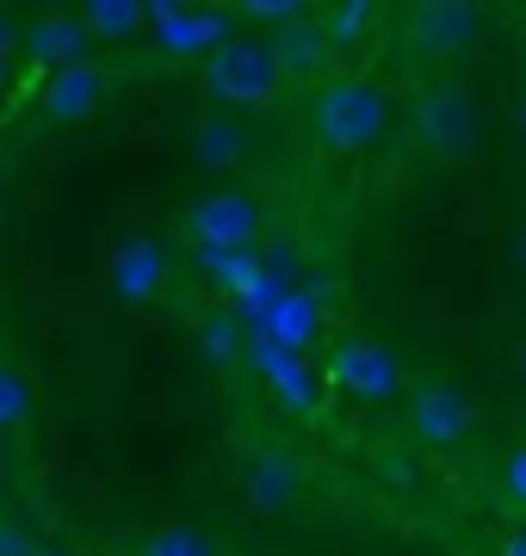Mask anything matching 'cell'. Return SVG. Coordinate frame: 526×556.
Wrapping results in <instances>:
<instances>
[{
    "instance_id": "cell-21",
    "label": "cell",
    "mask_w": 526,
    "mask_h": 556,
    "mask_svg": "<svg viewBox=\"0 0 526 556\" xmlns=\"http://www.w3.org/2000/svg\"><path fill=\"white\" fill-rule=\"evenodd\" d=\"M25 420H32V383H25L20 365L0 358V433H13V427H25Z\"/></svg>"
},
{
    "instance_id": "cell-25",
    "label": "cell",
    "mask_w": 526,
    "mask_h": 556,
    "mask_svg": "<svg viewBox=\"0 0 526 556\" xmlns=\"http://www.w3.org/2000/svg\"><path fill=\"white\" fill-rule=\"evenodd\" d=\"M502 556H526V526H521V532H508V544H502Z\"/></svg>"
},
{
    "instance_id": "cell-22",
    "label": "cell",
    "mask_w": 526,
    "mask_h": 556,
    "mask_svg": "<svg viewBox=\"0 0 526 556\" xmlns=\"http://www.w3.org/2000/svg\"><path fill=\"white\" fill-rule=\"evenodd\" d=\"M242 20H261V25H304L310 7H298V0H248V7H236Z\"/></svg>"
},
{
    "instance_id": "cell-23",
    "label": "cell",
    "mask_w": 526,
    "mask_h": 556,
    "mask_svg": "<svg viewBox=\"0 0 526 556\" xmlns=\"http://www.w3.org/2000/svg\"><path fill=\"white\" fill-rule=\"evenodd\" d=\"M502 495L514 501V507H526V445H514L502 464Z\"/></svg>"
},
{
    "instance_id": "cell-14",
    "label": "cell",
    "mask_w": 526,
    "mask_h": 556,
    "mask_svg": "<svg viewBox=\"0 0 526 556\" xmlns=\"http://www.w3.org/2000/svg\"><path fill=\"white\" fill-rule=\"evenodd\" d=\"M316 328H323V298H316L310 285H291L279 298V309H273L254 334H266L279 353H304L310 340H316Z\"/></svg>"
},
{
    "instance_id": "cell-3",
    "label": "cell",
    "mask_w": 526,
    "mask_h": 556,
    "mask_svg": "<svg viewBox=\"0 0 526 556\" xmlns=\"http://www.w3.org/2000/svg\"><path fill=\"white\" fill-rule=\"evenodd\" d=\"M180 229L192 241V254H254V241L266 229V211L242 186H217V192L186 204Z\"/></svg>"
},
{
    "instance_id": "cell-27",
    "label": "cell",
    "mask_w": 526,
    "mask_h": 556,
    "mask_svg": "<svg viewBox=\"0 0 526 556\" xmlns=\"http://www.w3.org/2000/svg\"><path fill=\"white\" fill-rule=\"evenodd\" d=\"M514 124H521V142H526V100H521V112H514Z\"/></svg>"
},
{
    "instance_id": "cell-5",
    "label": "cell",
    "mask_w": 526,
    "mask_h": 556,
    "mask_svg": "<svg viewBox=\"0 0 526 556\" xmlns=\"http://www.w3.org/2000/svg\"><path fill=\"white\" fill-rule=\"evenodd\" d=\"M409 137H415V155L434 161V167H452L477 149V105H471L465 87H427L415 100V118H409Z\"/></svg>"
},
{
    "instance_id": "cell-19",
    "label": "cell",
    "mask_w": 526,
    "mask_h": 556,
    "mask_svg": "<svg viewBox=\"0 0 526 556\" xmlns=\"http://www.w3.org/2000/svg\"><path fill=\"white\" fill-rule=\"evenodd\" d=\"M365 25H378V7L372 0H341V7L316 13V31H323L328 50H353L365 38Z\"/></svg>"
},
{
    "instance_id": "cell-8",
    "label": "cell",
    "mask_w": 526,
    "mask_h": 556,
    "mask_svg": "<svg viewBox=\"0 0 526 556\" xmlns=\"http://www.w3.org/2000/svg\"><path fill=\"white\" fill-rule=\"evenodd\" d=\"M105 93H112V68L100 56L75 62V68H57V75L38 80V112L43 124H57V130H82V124L100 118Z\"/></svg>"
},
{
    "instance_id": "cell-28",
    "label": "cell",
    "mask_w": 526,
    "mask_h": 556,
    "mask_svg": "<svg viewBox=\"0 0 526 556\" xmlns=\"http://www.w3.org/2000/svg\"><path fill=\"white\" fill-rule=\"evenodd\" d=\"M0 489H7V452H0Z\"/></svg>"
},
{
    "instance_id": "cell-26",
    "label": "cell",
    "mask_w": 526,
    "mask_h": 556,
    "mask_svg": "<svg viewBox=\"0 0 526 556\" xmlns=\"http://www.w3.org/2000/svg\"><path fill=\"white\" fill-rule=\"evenodd\" d=\"M0 217H7V167H0Z\"/></svg>"
},
{
    "instance_id": "cell-9",
    "label": "cell",
    "mask_w": 526,
    "mask_h": 556,
    "mask_svg": "<svg viewBox=\"0 0 526 556\" xmlns=\"http://www.w3.org/2000/svg\"><path fill=\"white\" fill-rule=\"evenodd\" d=\"M477 38H484V13L465 0H422L409 13V50L427 62L465 56V50H477Z\"/></svg>"
},
{
    "instance_id": "cell-30",
    "label": "cell",
    "mask_w": 526,
    "mask_h": 556,
    "mask_svg": "<svg viewBox=\"0 0 526 556\" xmlns=\"http://www.w3.org/2000/svg\"><path fill=\"white\" fill-rule=\"evenodd\" d=\"M521 371H526V346H521Z\"/></svg>"
},
{
    "instance_id": "cell-20",
    "label": "cell",
    "mask_w": 526,
    "mask_h": 556,
    "mask_svg": "<svg viewBox=\"0 0 526 556\" xmlns=\"http://www.w3.org/2000/svg\"><path fill=\"white\" fill-rule=\"evenodd\" d=\"M137 556H217L211 538L192 532V526H155V532L137 544Z\"/></svg>"
},
{
    "instance_id": "cell-1",
    "label": "cell",
    "mask_w": 526,
    "mask_h": 556,
    "mask_svg": "<svg viewBox=\"0 0 526 556\" xmlns=\"http://www.w3.org/2000/svg\"><path fill=\"white\" fill-rule=\"evenodd\" d=\"M390 93L372 87L360 75H328L316 93H310V142L335 161H353V155H372L378 142L390 137Z\"/></svg>"
},
{
    "instance_id": "cell-2",
    "label": "cell",
    "mask_w": 526,
    "mask_h": 556,
    "mask_svg": "<svg viewBox=\"0 0 526 556\" xmlns=\"http://www.w3.org/2000/svg\"><path fill=\"white\" fill-rule=\"evenodd\" d=\"M279 87H285V68H279L273 38L236 31L229 43H217V50L204 56V93H211V105H223V112H254V105H266Z\"/></svg>"
},
{
    "instance_id": "cell-12",
    "label": "cell",
    "mask_w": 526,
    "mask_h": 556,
    "mask_svg": "<svg viewBox=\"0 0 526 556\" xmlns=\"http://www.w3.org/2000/svg\"><path fill=\"white\" fill-rule=\"evenodd\" d=\"M105 285H112V298L124 303V309H142V303H155L162 298V285H167V254H162V241H124L118 254H112V266H105Z\"/></svg>"
},
{
    "instance_id": "cell-16",
    "label": "cell",
    "mask_w": 526,
    "mask_h": 556,
    "mask_svg": "<svg viewBox=\"0 0 526 556\" xmlns=\"http://www.w3.org/2000/svg\"><path fill=\"white\" fill-rule=\"evenodd\" d=\"M82 25H87L93 43H124V38H137L142 25H149V7H142V0H87Z\"/></svg>"
},
{
    "instance_id": "cell-7",
    "label": "cell",
    "mask_w": 526,
    "mask_h": 556,
    "mask_svg": "<svg viewBox=\"0 0 526 556\" xmlns=\"http://www.w3.org/2000/svg\"><path fill=\"white\" fill-rule=\"evenodd\" d=\"M149 38L167 62H204L217 43L236 38V13L223 7H174V0H149Z\"/></svg>"
},
{
    "instance_id": "cell-10",
    "label": "cell",
    "mask_w": 526,
    "mask_h": 556,
    "mask_svg": "<svg viewBox=\"0 0 526 556\" xmlns=\"http://www.w3.org/2000/svg\"><path fill=\"white\" fill-rule=\"evenodd\" d=\"M248 353H254V371H261L266 396L279 402L285 415H310V408L323 402V371H310L304 353H279L266 334L248 340Z\"/></svg>"
},
{
    "instance_id": "cell-4",
    "label": "cell",
    "mask_w": 526,
    "mask_h": 556,
    "mask_svg": "<svg viewBox=\"0 0 526 556\" xmlns=\"http://www.w3.org/2000/svg\"><path fill=\"white\" fill-rule=\"evenodd\" d=\"M323 383H328V390H341V396H353V402H365V408L397 402L409 390L403 358L390 353L385 340H365V334H347V340H335V346H328Z\"/></svg>"
},
{
    "instance_id": "cell-13",
    "label": "cell",
    "mask_w": 526,
    "mask_h": 556,
    "mask_svg": "<svg viewBox=\"0 0 526 556\" xmlns=\"http://www.w3.org/2000/svg\"><path fill=\"white\" fill-rule=\"evenodd\" d=\"M20 50L38 75H57V68H75V62L93 56V38H87L82 13H43V20H32V31L20 38Z\"/></svg>"
},
{
    "instance_id": "cell-6",
    "label": "cell",
    "mask_w": 526,
    "mask_h": 556,
    "mask_svg": "<svg viewBox=\"0 0 526 556\" xmlns=\"http://www.w3.org/2000/svg\"><path fill=\"white\" fill-rule=\"evenodd\" d=\"M409 445L415 452H459L471 433H477V402L446 378H422L409 390Z\"/></svg>"
},
{
    "instance_id": "cell-18",
    "label": "cell",
    "mask_w": 526,
    "mask_h": 556,
    "mask_svg": "<svg viewBox=\"0 0 526 556\" xmlns=\"http://www.w3.org/2000/svg\"><path fill=\"white\" fill-rule=\"evenodd\" d=\"M199 273L211 278V291L229 298V309L254 291V278H261V260L254 254H199Z\"/></svg>"
},
{
    "instance_id": "cell-17",
    "label": "cell",
    "mask_w": 526,
    "mask_h": 556,
    "mask_svg": "<svg viewBox=\"0 0 526 556\" xmlns=\"http://www.w3.org/2000/svg\"><path fill=\"white\" fill-rule=\"evenodd\" d=\"M242 328H248V321L236 316L229 303H217V309H211V316L199 321V346H204V358H211L217 371H229V365L242 358V340H248Z\"/></svg>"
},
{
    "instance_id": "cell-11",
    "label": "cell",
    "mask_w": 526,
    "mask_h": 556,
    "mask_svg": "<svg viewBox=\"0 0 526 556\" xmlns=\"http://www.w3.org/2000/svg\"><path fill=\"white\" fill-rule=\"evenodd\" d=\"M242 495L254 514H291L298 495H304V464L291 452H279V445H266V452H254L242 464Z\"/></svg>"
},
{
    "instance_id": "cell-29",
    "label": "cell",
    "mask_w": 526,
    "mask_h": 556,
    "mask_svg": "<svg viewBox=\"0 0 526 556\" xmlns=\"http://www.w3.org/2000/svg\"><path fill=\"white\" fill-rule=\"evenodd\" d=\"M521 260H526V229H521Z\"/></svg>"
},
{
    "instance_id": "cell-24",
    "label": "cell",
    "mask_w": 526,
    "mask_h": 556,
    "mask_svg": "<svg viewBox=\"0 0 526 556\" xmlns=\"http://www.w3.org/2000/svg\"><path fill=\"white\" fill-rule=\"evenodd\" d=\"M20 25H13V13H7V7H0V68H7V62H13V50H20Z\"/></svg>"
},
{
    "instance_id": "cell-15",
    "label": "cell",
    "mask_w": 526,
    "mask_h": 556,
    "mask_svg": "<svg viewBox=\"0 0 526 556\" xmlns=\"http://www.w3.org/2000/svg\"><path fill=\"white\" fill-rule=\"evenodd\" d=\"M192 155H199V167H211V174L242 167L248 161V130L236 118H204L199 130H192Z\"/></svg>"
}]
</instances>
